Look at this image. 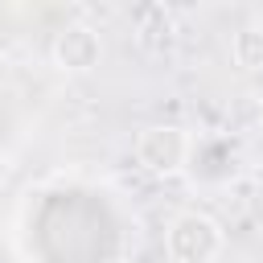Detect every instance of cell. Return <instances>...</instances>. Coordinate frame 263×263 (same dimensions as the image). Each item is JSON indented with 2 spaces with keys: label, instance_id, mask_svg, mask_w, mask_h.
I'll use <instances>...</instances> for the list:
<instances>
[{
  "label": "cell",
  "instance_id": "8992f818",
  "mask_svg": "<svg viewBox=\"0 0 263 263\" xmlns=\"http://www.w3.org/2000/svg\"><path fill=\"white\" fill-rule=\"evenodd\" d=\"M8 177H12V164H8V156H4V152H0V185H4V181H8Z\"/></svg>",
  "mask_w": 263,
  "mask_h": 263
},
{
  "label": "cell",
  "instance_id": "277c9868",
  "mask_svg": "<svg viewBox=\"0 0 263 263\" xmlns=\"http://www.w3.org/2000/svg\"><path fill=\"white\" fill-rule=\"evenodd\" d=\"M136 41H140L144 49L160 53V49L173 41V16H168V8H160V4L140 8V12H136Z\"/></svg>",
  "mask_w": 263,
  "mask_h": 263
},
{
  "label": "cell",
  "instance_id": "3957f363",
  "mask_svg": "<svg viewBox=\"0 0 263 263\" xmlns=\"http://www.w3.org/2000/svg\"><path fill=\"white\" fill-rule=\"evenodd\" d=\"M103 58V41L90 25H66L53 33V45H49V62L62 70V74H90Z\"/></svg>",
  "mask_w": 263,
  "mask_h": 263
},
{
  "label": "cell",
  "instance_id": "5b68a950",
  "mask_svg": "<svg viewBox=\"0 0 263 263\" xmlns=\"http://www.w3.org/2000/svg\"><path fill=\"white\" fill-rule=\"evenodd\" d=\"M230 58H234V66L247 70V74H259V70H263V25H259V21L234 29V37H230Z\"/></svg>",
  "mask_w": 263,
  "mask_h": 263
},
{
  "label": "cell",
  "instance_id": "7a4b0ae2",
  "mask_svg": "<svg viewBox=\"0 0 263 263\" xmlns=\"http://www.w3.org/2000/svg\"><path fill=\"white\" fill-rule=\"evenodd\" d=\"M193 156V140L177 123H152L136 136V164L152 177H177Z\"/></svg>",
  "mask_w": 263,
  "mask_h": 263
},
{
  "label": "cell",
  "instance_id": "6da1fadb",
  "mask_svg": "<svg viewBox=\"0 0 263 263\" xmlns=\"http://www.w3.org/2000/svg\"><path fill=\"white\" fill-rule=\"evenodd\" d=\"M222 242H226L222 226L201 210L177 214L164 230V251L173 263H214L222 255Z\"/></svg>",
  "mask_w": 263,
  "mask_h": 263
}]
</instances>
